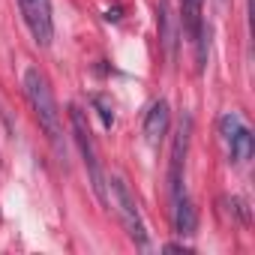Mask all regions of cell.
Returning a JSON list of instances; mask_svg holds the SVG:
<instances>
[{
    "label": "cell",
    "instance_id": "11",
    "mask_svg": "<svg viewBox=\"0 0 255 255\" xmlns=\"http://www.w3.org/2000/svg\"><path fill=\"white\" fill-rule=\"evenodd\" d=\"M93 105L99 108V117H102V123H105L108 129H111V126H114V108H111V102H108L105 96H93Z\"/></svg>",
    "mask_w": 255,
    "mask_h": 255
},
{
    "label": "cell",
    "instance_id": "7",
    "mask_svg": "<svg viewBox=\"0 0 255 255\" xmlns=\"http://www.w3.org/2000/svg\"><path fill=\"white\" fill-rule=\"evenodd\" d=\"M168 120H171L168 102H165V99L153 102L150 111H147V117H144V138H147V144L156 147V144L165 138V132H168Z\"/></svg>",
    "mask_w": 255,
    "mask_h": 255
},
{
    "label": "cell",
    "instance_id": "5",
    "mask_svg": "<svg viewBox=\"0 0 255 255\" xmlns=\"http://www.w3.org/2000/svg\"><path fill=\"white\" fill-rule=\"evenodd\" d=\"M21 18L36 45L48 48L54 39V18H51V0H18Z\"/></svg>",
    "mask_w": 255,
    "mask_h": 255
},
{
    "label": "cell",
    "instance_id": "8",
    "mask_svg": "<svg viewBox=\"0 0 255 255\" xmlns=\"http://www.w3.org/2000/svg\"><path fill=\"white\" fill-rule=\"evenodd\" d=\"M195 228H198V210L186 195H180L174 201V234L189 237V234H195Z\"/></svg>",
    "mask_w": 255,
    "mask_h": 255
},
{
    "label": "cell",
    "instance_id": "4",
    "mask_svg": "<svg viewBox=\"0 0 255 255\" xmlns=\"http://www.w3.org/2000/svg\"><path fill=\"white\" fill-rule=\"evenodd\" d=\"M219 135L228 147V156L237 165L252 159V132H249V126L243 123V117L237 111H225L219 117Z\"/></svg>",
    "mask_w": 255,
    "mask_h": 255
},
{
    "label": "cell",
    "instance_id": "2",
    "mask_svg": "<svg viewBox=\"0 0 255 255\" xmlns=\"http://www.w3.org/2000/svg\"><path fill=\"white\" fill-rule=\"evenodd\" d=\"M69 120H72V135H75V144L84 156V168H87V177H90V189L93 195L108 204V189H105V177H102V165H99V156H96V144H93V135L87 129V120H84V111L78 105H69Z\"/></svg>",
    "mask_w": 255,
    "mask_h": 255
},
{
    "label": "cell",
    "instance_id": "12",
    "mask_svg": "<svg viewBox=\"0 0 255 255\" xmlns=\"http://www.w3.org/2000/svg\"><path fill=\"white\" fill-rule=\"evenodd\" d=\"M105 18H108V21H117V18H120V9H108Z\"/></svg>",
    "mask_w": 255,
    "mask_h": 255
},
{
    "label": "cell",
    "instance_id": "6",
    "mask_svg": "<svg viewBox=\"0 0 255 255\" xmlns=\"http://www.w3.org/2000/svg\"><path fill=\"white\" fill-rule=\"evenodd\" d=\"M189 135H192V117L183 114V120L177 126V135H174V147H171V165H168V189H171L174 201L183 195V168H186Z\"/></svg>",
    "mask_w": 255,
    "mask_h": 255
},
{
    "label": "cell",
    "instance_id": "1",
    "mask_svg": "<svg viewBox=\"0 0 255 255\" xmlns=\"http://www.w3.org/2000/svg\"><path fill=\"white\" fill-rule=\"evenodd\" d=\"M24 93H27V102H30L36 120H39V129L45 132L48 144L54 147V153L60 156V162H66V144H63L60 111H57V102H54V93H51L48 78H45L36 66H27V69H24Z\"/></svg>",
    "mask_w": 255,
    "mask_h": 255
},
{
    "label": "cell",
    "instance_id": "9",
    "mask_svg": "<svg viewBox=\"0 0 255 255\" xmlns=\"http://www.w3.org/2000/svg\"><path fill=\"white\" fill-rule=\"evenodd\" d=\"M201 6H204V0H183V33L189 42H195L198 30L204 27L201 21Z\"/></svg>",
    "mask_w": 255,
    "mask_h": 255
},
{
    "label": "cell",
    "instance_id": "13",
    "mask_svg": "<svg viewBox=\"0 0 255 255\" xmlns=\"http://www.w3.org/2000/svg\"><path fill=\"white\" fill-rule=\"evenodd\" d=\"M216 3H225V0H216Z\"/></svg>",
    "mask_w": 255,
    "mask_h": 255
},
{
    "label": "cell",
    "instance_id": "3",
    "mask_svg": "<svg viewBox=\"0 0 255 255\" xmlns=\"http://www.w3.org/2000/svg\"><path fill=\"white\" fill-rule=\"evenodd\" d=\"M111 192H114V210H117V216H120L126 234L132 237V243H135L138 249H147V228H144L138 201H135V195L129 192V186H126V180H123L120 174H114Z\"/></svg>",
    "mask_w": 255,
    "mask_h": 255
},
{
    "label": "cell",
    "instance_id": "10",
    "mask_svg": "<svg viewBox=\"0 0 255 255\" xmlns=\"http://www.w3.org/2000/svg\"><path fill=\"white\" fill-rule=\"evenodd\" d=\"M159 39L165 45L168 54H174V27H171V9H168V0H159Z\"/></svg>",
    "mask_w": 255,
    "mask_h": 255
}]
</instances>
